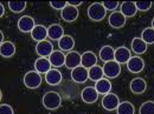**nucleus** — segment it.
I'll use <instances>...</instances> for the list:
<instances>
[{
    "instance_id": "1",
    "label": "nucleus",
    "mask_w": 154,
    "mask_h": 114,
    "mask_svg": "<svg viewBox=\"0 0 154 114\" xmlns=\"http://www.w3.org/2000/svg\"><path fill=\"white\" fill-rule=\"evenodd\" d=\"M43 106L49 111H55L62 105V96L57 92H46L43 95Z\"/></svg>"
},
{
    "instance_id": "2",
    "label": "nucleus",
    "mask_w": 154,
    "mask_h": 114,
    "mask_svg": "<svg viewBox=\"0 0 154 114\" xmlns=\"http://www.w3.org/2000/svg\"><path fill=\"white\" fill-rule=\"evenodd\" d=\"M88 17L93 21H102L107 16V11L103 7L102 2H93L88 7Z\"/></svg>"
},
{
    "instance_id": "3",
    "label": "nucleus",
    "mask_w": 154,
    "mask_h": 114,
    "mask_svg": "<svg viewBox=\"0 0 154 114\" xmlns=\"http://www.w3.org/2000/svg\"><path fill=\"white\" fill-rule=\"evenodd\" d=\"M24 85L30 88V90H36L38 88L39 86L42 85L43 82V78H42V74L38 73L37 71H29L25 76H24Z\"/></svg>"
},
{
    "instance_id": "4",
    "label": "nucleus",
    "mask_w": 154,
    "mask_h": 114,
    "mask_svg": "<svg viewBox=\"0 0 154 114\" xmlns=\"http://www.w3.org/2000/svg\"><path fill=\"white\" fill-rule=\"evenodd\" d=\"M103 67V73L107 79H115L121 74V65L116 62L115 60L104 62Z\"/></svg>"
},
{
    "instance_id": "5",
    "label": "nucleus",
    "mask_w": 154,
    "mask_h": 114,
    "mask_svg": "<svg viewBox=\"0 0 154 114\" xmlns=\"http://www.w3.org/2000/svg\"><path fill=\"white\" fill-rule=\"evenodd\" d=\"M120 102H121V101H120V98H119L115 93H108V94L103 95L102 101H101L102 107H103L106 111H109V112L116 111V108L119 107Z\"/></svg>"
},
{
    "instance_id": "6",
    "label": "nucleus",
    "mask_w": 154,
    "mask_h": 114,
    "mask_svg": "<svg viewBox=\"0 0 154 114\" xmlns=\"http://www.w3.org/2000/svg\"><path fill=\"white\" fill-rule=\"evenodd\" d=\"M126 66H127V70L131 73L137 74V73H141L143 71V68H145V60L142 58H140L139 56H134V57H132L128 60Z\"/></svg>"
},
{
    "instance_id": "7",
    "label": "nucleus",
    "mask_w": 154,
    "mask_h": 114,
    "mask_svg": "<svg viewBox=\"0 0 154 114\" xmlns=\"http://www.w3.org/2000/svg\"><path fill=\"white\" fill-rule=\"evenodd\" d=\"M54 51V45L50 40L40 41L36 45V53L39 56V58H49Z\"/></svg>"
},
{
    "instance_id": "8",
    "label": "nucleus",
    "mask_w": 154,
    "mask_h": 114,
    "mask_svg": "<svg viewBox=\"0 0 154 114\" xmlns=\"http://www.w3.org/2000/svg\"><path fill=\"white\" fill-rule=\"evenodd\" d=\"M78 16H79L78 7L71 6V5H66L60 11V17L65 22H74L75 20H77Z\"/></svg>"
},
{
    "instance_id": "9",
    "label": "nucleus",
    "mask_w": 154,
    "mask_h": 114,
    "mask_svg": "<svg viewBox=\"0 0 154 114\" xmlns=\"http://www.w3.org/2000/svg\"><path fill=\"white\" fill-rule=\"evenodd\" d=\"M35 27H36L35 19L30 16H23L18 19V28L23 33H31Z\"/></svg>"
},
{
    "instance_id": "10",
    "label": "nucleus",
    "mask_w": 154,
    "mask_h": 114,
    "mask_svg": "<svg viewBox=\"0 0 154 114\" xmlns=\"http://www.w3.org/2000/svg\"><path fill=\"white\" fill-rule=\"evenodd\" d=\"M98 92L94 86H88L81 92V98L85 104H95L98 100Z\"/></svg>"
},
{
    "instance_id": "11",
    "label": "nucleus",
    "mask_w": 154,
    "mask_h": 114,
    "mask_svg": "<svg viewBox=\"0 0 154 114\" xmlns=\"http://www.w3.org/2000/svg\"><path fill=\"white\" fill-rule=\"evenodd\" d=\"M81 61H82V54H79L76 51H71L65 56V67L69 70H74L78 66H81Z\"/></svg>"
},
{
    "instance_id": "12",
    "label": "nucleus",
    "mask_w": 154,
    "mask_h": 114,
    "mask_svg": "<svg viewBox=\"0 0 154 114\" xmlns=\"http://www.w3.org/2000/svg\"><path fill=\"white\" fill-rule=\"evenodd\" d=\"M127 18L120 12V11H115L113 12L109 17H108V24L110 25V27L113 28H122L126 25Z\"/></svg>"
},
{
    "instance_id": "13",
    "label": "nucleus",
    "mask_w": 154,
    "mask_h": 114,
    "mask_svg": "<svg viewBox=\"0 0 154 114\" xmlns=\"http://www.w3.org/2000/svg\"><path fill=\"white\" fill-rule=\"evenodd\" d=\"M71 79H72V81H75L76 84H84V82L89 79L88 70H87L85 67H83L82 65L76 67V68H74V70L71 71Z\"/></svg>"
},
{
    "instance_id": "14",
    "label": "nucleus",
    "mask_w": 154,
    "mask_h": 114,
    "mask_svg": "<svg viewBox=\"0 0 154 114\" xmlns=\"http://www.w3.org/2000/svg\"><path fill=\"white\" fill-rule=\"evenodd\" d=\"M131 91L134 94H142L147 90V82L142 78H134L129 84Z\"/></svg>"
},
{
    "instance_id": "15",
    "label": "nucleus",
    "mask_w": 154,
    "mask_h": 114,
    "mask_svg": "<svg viewBox=\"0 0 154 114\" xmlns=\"http://www.w3.org/2000/svg\"><path fill=\"white\" fill-rule=\"evenodd\" d=\"M62 73L58 68H51L46 74H45V81L50 86H57L62 82Z\"/></svg>"
},
{
    "instance_id": "16",
    "label": "nucleus",
    "mask_w": 154,
    "mask_h": 114,
    "mask_svg": "<svg viewBox=\"0 0 154 114\" xmlns=\"http://www.w3.org/2000/svg\"><path fill=\"white\" fill-rule=\"evenodd\" d=\"M81 65L83 67H85L87 70L94 67L95 65H97V56L94 52H91V51H85L84 53H82Z\"/></svg>"
},
{
    "instance_id": "17",
    "label": "nucleus",
    "mask_w": 154,
    "mask_h": 114,
    "mask_svg": "<svg viewBox=\"0 0 154 114\" xmlns=\"http://www.w3.org/2000/svg\"><path fill=\"white\" fill-rule=\"evenodd\" d=\"M120 12L126 18H132L136 14L137 8H136V5H135L134 1H123L120 5Z\"/></svg>"
},
{
    "instance_id": "18",
    "label": "nucleus",
    "mask_w": 154,
    "mask_h": 114,
    "mask_svg": "<svg viewBox=\"0 0 154 114\" xmlns=\"http://www.w3.org/2000/svg\"><path fill=\"white\" fill-rule=\"evenodd\" d=\"M131 58H132L131 51L126 46H120V47H117L115 50V61L119 62L120 65L127 64Z\"/></svg>"
},
{
    "instance_id": "19",
    "label": "nucleus",
    "mask_w": 154,
    "mask_h": 114,
    "mask_svg": "<svg viewBox=\"0 0 154 114\" xmlns=\"http://www.w3.org/2000/svg\"><path fill=\"white\" fill-rule=\"evenodd\" d=\"M98 58L103 61V62H108V61H113L115 60V48H113L109 45H104L101 47Z\"/></svg>"
},
{
    "instance_id": "20",
    "label": "nucleus",
    "mask_w": 154,
    "mask_h": 114,
    "mask_svg": "<svg viewBox=\"0 0 154 114\" xmlns=\"http://www.w3.org/2000/svg\"><path fill=\"white\" fill-rule=\"evenodd\" d=\"M58 47L62 52H71L72 48L75 47V39L71 36H64L58 40Z\"/></svg>"
},
{
    "instance_id": "21",
    "label": "nucleus",
    "mask_w": 154,
    "mask_h": 114,
    "mask_svg": "<svg viewBox=\"0 0 154 114\" xmlns=\"http://www.w3.org/2000/svg\"><path fill=\"white\" fill-rule=\"evenodd\" d=\"M52 65L49 60V58H38L35 61V71H37L40 74H46L51 70Z\"/></svg>"
},
{
    "instance_id": "22",
    "label": "nucleus",
    "mask_w": 154,
    "mask_h": 114,
    "mask_svg": "<svg viewBox=\"0 0 154 114\" xmlns=\"http://www.w3.org/2000/svg\"><path fill=\"white\" fill-rule=\"evenodd\" d=\"M64 28L59 24H52L48 27V37L50 40H59L62 37H64Z\"/></svg>"
},
{
    "instance_id": "23",
    "label": "nucleus",
    "mask_w": 154,
    "mask_h": 114,
    "mask_svg": "<svg viewBox=\"0 0 154 114\" xmlns=\"http://www.w3.org/2000/svg\"><path fill=\"white\" fill-rule=\"evenodd\" d=\"M49 60H50L52 67H55V68L62 67L63 65H65V54L60 50H55L51 53V56L49 57Z\"/></svg>"
},
{
    "instance_id": "24",
    "label": "nucleus",
    "mask_w": 154,
    "mask_h": 114,
    "mask_svg": "<svg viewBox=\"0 0 154 114\" xmlns=\"http://www.w3.org/2000/svg\"><path fill=\"white\" fill-rule=\"evenodd\" d=\"M31 37L37 42L46 40V38H49L48 37V27H45L44 25H36V27L31 32Z\"/></svg>"
},
{
    "instance_id": "25",
    "label": "nucleus",
    "mask_w": 154,
    "mask_h": 114,
    "mask_svg": "<svg viewBox=\"0 0 154 114\" xmlns=\"http://www.w3.org/2000/svg\"><path fill=\"white\" fill-rule=\"evenodd\" d=\"M94 87L96 88L98 94L106 95L108 94V93H110V91H112V82H110L109 79L103 78V79H101V80H98V81L95 82Z\"/></svg>"
},
{
    "instance_id": "26",
    "label": "nucleus",
    "mask_w": 154,
    "mask_h": 114,
    "mask_svg": "<svg viewBox=\"0 0 154 114\" xmlns=\"http://www.w3.org/2000/svg\"><path fill=\"white\" fill-rule=\"evenodd\" d=\"M0 54L2 58H12L16 54V45L12 41H4L0 45Z\"/></svg>"
},
{
    "instance_id": "27",
    "label": "nucleus",
    "mask_w": 154,
    "mask_h": 114,
    "mask_svg": "<svg viewBox=\"0 0 154 114\" xmlns=\"http://www.w3.org/2000/svg\"><path fill=\"white\" fill-rule=\"evenodd\" d=\"M147 46L148 45L141 38H134L132 40V44H131V48H132V51L134 52L136 56H140V54L146 53Z\"/></svg>"
},
{
    "instance_id": "28",
    "label": "nucleus",
    "mask_w": 154,
    "mask_h": 114,
    "mask_svg": "<svg viewBox=\"0 0 154 114\" xmlns=\"http://www.w3.org/2000/svg\"><path fill=\"white\" fill-rule=\"evenodd\" d=\"M88 73H89V79L94 82H96L98 80L103 79L104 78V73H103V67L102 66H98V65H95L94 67L89 68L88 70Z\"/></svg>"
},
{
    "instance_id": "29",
    "label": "nucleus",
    "mask_w": 154,
    "mask_h": 114,
    "mask_svg": "<svg viewBox=\"0 0 154 114\" xmlns=\"http://www.w3.org/2000/svg\"><path fill=\"white\" fill-rule=\"evenodd\" d=\"M116 114H135V107L131 101H122L120 102L119 107L116 108Z\"/></svg>"
},
{
    "instance_id": "30",
    "label": "nucleus",
    "mask_w": 154,
    "mask_h": 114,
    "mask_svg": "<svg viewBox=\"0 0 154 114\" xmlns=\"http://www.w3.org/2000/svg\"><path fill=\"white\" fill-rule=\"evenodd\" d=\"M140 38L142 39L147 45L154 44V28H152V27L145 28V30L141 32V37H140Z\"/></svg>"
},
{
    "instance_id": "31",
    "label": "nucleus",
    "mask_w": 154,
    "mask_h": 114,
    "mask_svg": "<svg viewBox=\"0 0 154 114\" xmlns=\"http://www.w3.org/2000/svg\"><path fill=\"white\" fill-rule=\"evenodd\" d=\"M8 8L13 13H21L26 8V1H8Z\"/></svg>"
},
{
    "instance_id": "32",
    "label": "nucleus",
    "mask_w": 154,
    "mask_h": 114,
    "mask_svg": "<svg viewBox=\"0 0 154 114\" xmlns=\"http://www.w3.org/2000/svg\"><path fill=\"white\" fill-rule=\"evenodd\" d=\"M139 114H154V101H145L139 108Z\"/></svg>"
},
{
    "instance_id": "33",
    "label": "nucleus",
    "mask_w": 154,
    "mask_h": 114,
    "mask_svg": "<svg viewBox=\"0 0 154 114\" xmlns=\"http://www.w3.org/2000/svg\"><path fill=\"white\" fill-rule=\"evenodd\" d=\"M102 5H103V7L106 8V11H112V13H113V12H115L116 10L120 7L119 1H110V0L103 1V2H102Z\"/></svg>"
},
{
    "instance_id": "34",
    "label": "nucleus",
    "mask_w": 154,
    "mask_h": 114,
    "mask_svg": "<svg viewBox=\"0 0 154 114\" xmlns=\"http://www.w3.org/2000/svg\"><path fill=\"white\" fill-rule=\"evenodd\" d=\"M135 5H136L137 11H141V12H147L152 7V2L151 1H136Z\"/></svg>"
},
{
    "instance_id": "35",
    "label": "nucleus",
    "mask_w": 154,
    "mask_h": 114,
    "mask_svg": "<svg viewBox=\"0 0 154 114\" xmlns=\"http://www.w3.org/2000/svg\"><path fill=\"white\" fill-rule=\"evenodd\" d=\"M66 5H68V2H65V1H50V7H52L54 10H57V11H62Z\"/></svg>"
},
{
    "instance_id": "36",
    "label": "nucleus",
    "mask_w": 154,
    "mask_h": 114,
    "mask_svg": "<svg viewBox=\"0 0 154 114\" xmlns=\"http://www.w3.org/2000/svg\"><path fill=\"white\" fill-rule=\"evenodd\" d=\"M0 114H14V111L11 105L8 104H1L0 105Z\"/></svg>"
},
{
    "instance_id": "37",
    "label": "nucleus",
    "mask_w": 154,
    "mask_h": 114,
    "mask_svg": "<svg viewBox=\"0 0 154 114\" xmlns=\"http://www.w3.org/2000/svg\"><path fill=\"white\" fill-rule=\"evenodd\" d=\"M83 4V1H79V0H71L68 2V5H71V6H75V7H78Z\"/></svg>"
},
{
    "instance_id": "38",
    "label": "nucleus",
    "mask_w": 154,
    "mask_h": 114,
    "mask_svg": "<svg viewBox=\"0 0 154 114\" xmlns=\"http://www.w3.org/2000/svg\"><path fill=\"white\" fill-rule=\"evenodd\" d=\"M0 11H1V12H0V16L2 17V16H4V13H5V7H4V5H2V4H0Z\"/></svg>"
},
{
    "instance_id": "39",
    "label": "nucleus",
    "mask_w": 154,
    "mask_h": 114,
    "mask_svg": "<svg viewBox=\"0 0 154 114\" xmlns=\"http://www.w3.org/2000/svg\"><path fill=\"white\" fill-rule=\"evenodd\" d=\"M152 28H154V18L152 19Z\"/></svg>"
}]
</instances>
